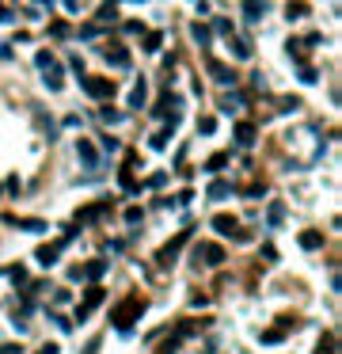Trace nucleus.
Masks as SVG:
<instances>
[{"instance_id":"4468645a","label":"nucleus","mask_w":342,"mask_h":354,"mask_svg":"<svg viewBox=\"0 0 342 354\" xmlns=\"http://www.w3.org/2000/svg\"><path fill=\"white\" fill-rule=\"evenodd\" d=\"M103 294H107L103 286H88V290H84V309H95V305H103Z\"/></svg>"},{"instance_id":"412c9836","label":"nucleus","mask_w":342,"mask_h":354,"mask_svg":"<svg viewBox=\"0 0 342 354\" xmlns=\"http://www.w3.org/2000/svg\"><path fill=\"white\" fill-rule=\"evenodd\" d=\"M34 118H38V126H42L46 137H53V122H50V114H46L42 107H34Z\"/></svg>"},{"instance_id":"9b49d317","label":"nucleus","mask_w":342,"mask_h":354,"mask_svg":"<svg viewBox=\"0 0 342 354\" xmlns=\"http://www.w3.org/2000/svg\"><path fill=\"white\" fill-rule=\"evenodd\" d=\"M0 221H4V225H19V229H27V233H42V229H46V221H27V217H0Z\"/></svg>"},{"instance_id":"a19ab883","label":"nucleus","mask_w":342,"mask_h":354,"mask_svg":"<svg viewBox=\"0 0 342 354\" xmlns=\"http://www.w3.org/2000/svg\"><path fill=\"white\" fill-rule=\"evenodd\" d=\"M95 346H99V343H88V350H84V354H95Z\"/></svg>"},{"instance_id":"aec40b11","label":"nucleus","mask_w":342,"mask_h":354,"mask_svg":"<svg viewBox=\"0 0 342 354\" xmlns=\"http://www.w3.org/2000/svg\"><path fill=\"white\" fill-rule=\"evenodd\" d=\"M114 16H118V0H107V4L99 8V19L103 23H114Z\"/></svg>"},{"instance_id":"7c9ffc66","label":"nucleus","mask_w":342,"mask_h":354,"mask_svg":"<svg viewBox=\"0 0 342 354\" xmlns=\"http://www.w3.org/2000/svg\"><path fill=\"white\" fill-rule=\"evenodd\" d=\"M213 31H217V35H224V38H228V35H232V23H228V19H213Z\"/></svg>"},{"instance_id":"20e7f679","label":"nucleus","mask_w":342,"mask_h":354,"mask_svg":"<svg viewBox=\"0 0 342 354\" xmlns=\"http://www.w3.org/2000/svg\"><path fill=\"white\" fill-rule=\"evenodd\" d=\"M194 259L202 263V267H217V263H224V248H217V244H202V248L194 251Z\"/></svg>"},{"instance_id":"6e6552de","label":"nucleus","mask_w":342,"mask_h":354,"mask_svg":"<svg viewBox=\"0 0 342 354\" xmlns=\"http://www.w3.org/2000/svg\"><path fill=\"white\" fill-rule=\"evenodd\" d=\"M175 126H179V122H167V126H163L160 133H152V137H148V149L163 153V149H167V137H171V130H175Z\"/></svg>"},{"instance_id":"f03ea898","label":"nucleus","mask_w":342,"mask_h":354,"mask_svg":"<svg viewBox=\"0 0 342 354\" xmlns=\"http://www.w3.org/2000/svg\"><path fill=\"white\" fill-rule=\"evenodd\" d=\"M141 312H145V301L118 305V309H114V328H118V331H129V328H133V320L141 316Z\"/></svg>"},{"instance_id":"ddd939ff","label":"nucleus","mask_w":342,"mask_h":354,"mask_svg":"<svg viewBox=\"0 0 342 354\" xmlns=\"http://www.w3.org/2000/svg\"><path fill=\"white\" fill-rule=\"evenodd\" d=\"M266 4L263 0H243V16H247V23H255V19H263Z\"/></svg>"},{"instance_id":"0eeeda50","label":"nucleus","mask_w":342,"mask_h":354,"mask_svg":"<svg viewBox=\"0 0 342 354\" xmlns=\"http://www.w3.org/2000/svg\"><path fill=\"white\" fill-rule=\"evenodd\" d=\"M209 73H213V80H217V84H224V88L236 84V73H232L228 65H221V61H209Z\"/></svg>"},{"instance_id":"1a4fd4ad","label":"nucleus","mask_w":342,"mask_h":354,"mask_svg":"<svg viewBox=\"0 0 342 354\" xmlns=\"http://www.w3.org/2000/svg\"><path fill=\"white\" fill-rule=\"evenodd\" d=\"M76 156L84 160L88 168H95V164H99V153H95V145H92V141H76Z\"/></svg>"},{"instance_id":"e433bc0d","label":"nucleus","mask_w":342,"mask_h":354,"mask_svg":"<svg viewBox=\"0 0 342 354\" xmlns=\"http://www.w3.org/2000/svg\"><path fill=\"white\" fill-rule=\"evenodd\" d=\"M0 354H23V346H19V343H4V346H0Z\"/></svg>"},{"instance_id":"f704fd0d","label":"nucleus","mask_w":342,"mask_h":354,"mask_svg":"<svg viewBox=\"0 0 342 354\" xmlns=\"http://www.w3.org/2000/svg\"><path fill=\"white\" fill-rule=\"evenodd\" d=\"M198 130H202V133H213L217 122H213V118H202V122H198Z\"/></svg>"},{"instance_id":"c85d7f7f","label":"nucleus","mask_w":342,"mask_h":354,"mask_svg":"<svg viewBox=\"0 0 342 354\" xmlns=\"http://www.w3.org/2000/svg\"><path fill=\"white\" fill-rule=\"evenodd\" d=\"M160 42H163V35L156 31V35H148V38H145V50H148V53H156V50H160Z\"/></svg>"},{"instance_id":"c9c22d12","label":"nucleus","mask_w":342,"mask_h":354,"mask_svg":"<svg viewBox=\"0 0 342 354\" xmlns=\"http://www.w3.org/2000/svg\"><path fill=\"white\" fill-rule=\"evenodd\" d=\"M300 80H304V84H312V80H316V69H308V65H300Z\"/></svg>"},{"instance_id":"9d476101","label":"nucleus","mask_w":342,"mask_h":354,"mask_svg":"<svg viewBox=\"0 0 342 354\" xmlns=\"http://www.w3.org/2000/svg\"><path fill=\"white\" fill-rule=\"evenodd\" d=\"M46 73V88L50 92H61L65 88V73H61V65H50V69H42Z\"/></svg>"},{"instance_id":"473e14b6","label":"nucleus","mask_w":342,"mask_h":354,"mask_svg":"<svg viewBox=\"0 0 342 354\" xmlns=\"http://www.w3.org/2000/svg\"><path fill=\"white\" fill-rule=\"evenodd\" d=\"M103 214V206H88V209H80V221H92V217H99Z\"/></svg>"},{"instance_id":"a878e982","label":"nucleus","mask_w":342,"mask_h":354,"mask_svg":"<svg viewBox=\"0 0 342 354\" xmlns=\"http://www.w3.org/2000/svg\"><path fill=\"white\" fill-rule=\"evenodd\" d=\"M228 190H232L228 183H213V187H209V198H213V202L217 198H228Z\"/></svg>"},{"instance_id":"423d86ee","label":"nucleus","mask_w":342,"mask_h":354,"mask_svg":"<svg viewBox=\"0 0 342 354\" xmlns=\"http://www.w3.org/2000/svg\"><path fill=\"white\" fill-rule=\"evenodd\" d=\"M145 99H148V84H145V77H137V84H133V92H129V111H141L145 107Z\"/></svg>"},{"instance_id":"c756f323","label":"nucleus","mask_w":342,"mask_h":354,"mask_svg":"<svg viewBox=\"0 0 342 354\" xmlns=\"http://www.w3.org/2000/svg\"><path fill=\"white\" fill-rule=\"evenodd\" d=\"M282 221H285V206L274 202V206H270V225H282Z\"/></svg>"},{"instance_id":"cd10ccee","label":"nucleus","mask_w":342,"mask_h":354,"mask_svg":"<svg viewBox=\"0 0 342 354\" xmlns=\"http://www.w3.org/2000/svg\"><path fill=\"white\" fill-rule=\"evenodd\" d=\"M228 164V156L224 153H217V156H209V164H205V172H217V168H224Z\"/></svg>"},{"instance_id":"2eb2a0df","label":"nucleus","mask_w":342,"mask_h":354,"mask_svg":"<svg viewBox=\"0 0 342 354\" xmlns=\"http://www.w3.org/2000/svg\"><path fill=\"white\" fill-rule=\"evenodd\" d=\"M251 141H255V126H247V122H239V126H236V145H243V149H247Z\"/></svg>"},{"instance_id":"ea45409f","label":"nucleus","mask_w":342,"mask_h":354,"mask_svg":"<svg viewBox=\"0 0 342 354\" xmlns=\"http://www.w3.org/2000/svg\"><path fill=\"white\" fill-rule=\"evenodd\" d=\"M42 354H57V346H53V343H46V346H42Z\"/></svg>"},{"instance_id":"a211bd4d","label":"nucleus","mask_w":342,"mask_h":354,"mask_svg":"<svg viewBox=\"0 0 342 354\" xmlns=\"http://www.w3.org/2000/svg\"><path fill=\"white\" fill-rule=\"evenodd\" d=\"M300 248H304V251L323 248V236H319V233H300Z\"/></svg>"},{"instance_id":"6ab92c4d","label":"nucleus","mask_w":342,"mask_h":354,"mask_svg":"<svg viewBox=\"0 0 342 354\" xmlns=\"http://www.w3.org/2000/svg\"><path fill=\"white\" fill-rule=\"evenodd\" d=\"M107 61H111V65H129V53L122 50V46H111V50H107Z\"/></svg>"},{"instance_id":"39448f33","label":"nucleus","mask_w":342,"mask_h":354,"mask_svg":"<svg viewBox=\"0 0 342 354\" xmlns=\"http://www.w3.org/2000/svg\"><path fill=\"white\" fill-rule=\"evenodd\" d=\"M84 92L92 95V99H111L114 84H111V80H84Z\"/></svg>"},{"instance_id":"7ed1b4c3","label":"nucleus","mask_w":342,"mask_h":354,"mask_svg":"<svg viewBox=\"0 0 342 354\" xmlns=\"http://www.w3.org/2000/svg\"><path fill=\"white\" fill-rule=\"evenodd\" d=\"M187 236H190V233H179L171 244H163V248L156 251V263H160V267H171V263H175V255L183 251V244H187Z\"/></svg>"},{"instance_id":"4be33fe9","label":"nucleus","mask_w":342,"mask_h":354,"mask_svg":"<svg viewBox=\"0 0 342 354\" xmlns=\"http://www.w3.org/2000/svg\"><path fill=\"white\" fill-rule=\"evenodd\" d=\"M34 65H38V69H50V65H57V57H53L50 50H38L34 53Z\"/></svg>"},{"instance_id":"f257e3e1","label":"nucleus","mask_w":342,"mask_h":354,"mask_svg":"<svg viewBox=\"0 0 342 354\" xmlns=\"http://www.w3.org/2000/svg\"><path fill=\"white\" fill-rule=\"evenodd\" d=\"M72 236H76V225H68L61 240H53V244H42V248L34 251V263H38V267H53V263H57V255L65 251V244H72Z\"/></svg>"},{"instance_id":"f3484780","label":"nucleus","mask_w":342,"mask_h":354,"mask_svg":"<svg viewBox=\"0 0 342 354\" xmlns=\"http://www.w3.org/2000/svg\"><path fill=\"white\" fill-rule=\"evenodd\" d=\"M228 46H232V53H236V57H251V46L243 42V38H236V31L228 35Z\"/></svg>"},{"instance_id":"dca6fc26","label":"nucleus","mask_w":342,"mask_h":354,"mask_svg":"<svg viewBox=\"0 0 342 354\" xmlns=\"http://www.w3.org/2000/svg\"><path fill=\"white\" fill-rule=\"evenodd\" d=\"M99 118L107 122V126H118V122H126V114H122L118 107H103V111H99Z\"/></svg>"},{"instance_id":"72a5a7b5","label":"nucleus","mask_w":342,"mask_h":354,"mask_svg":"<svg viewBox=\"0 0 342 354\" xmlns=\"http://www.w3.org/2000/svg\"><path fill=\"white\" fill-rule=\"evenodd\" d=\"M8 274H12V282H19V286H23V282H27V267H12V270H8Z\"/></svg>"},{"instance_id":"393cba45","label":"nucleus","mask_w":342,"mask_h":354,"mask_svg":"<svg viewBox=\"0 0 342 354\" xmlns=\"http://www.w3.org/2000/svg\"><path fill=\"white\" fill-rule=\"evenodd\" d=\"M316 354H334V335L327 331L323 339H319V346H316Z\"/></svg>"},{"instance_id":"4c0bfd02","label":"nucleus","mask_w":342,"mask_h":354,"mask_svg":"<svg viewBox=\"0 0 342 354\" xmlns=\"http://www.w3.org/2000/svg\"><path fill=\"white\" fill-rule=\"evenodd\" d=\"M126 221H129V225H137V221H141V209H137V206H133V209H126Z\"/></svg>"},{"instance_id":"bb28decb","label":"nucleus","mask_w":342,"mask_h":354,"mask_svg":"<svg viewBox=\"0 0 342 354\" xmlns=\"http://www.w3.org/2000/svg\"><path fill=\"white\" fill-rule=\"evenodd\" d=\"M285 16H289V19H304V16H308V8L297 0V4H289V8H285Z\"/></svg>"},{"instance_id":"2f4dec72","label":"nucleus","mask_w":342,"mask_h":354,"mask_svg":"<svg viewBox=\"0 0 342 354\" xmlns=\"http://www.w3.org/2000/svg\"><path fill=\"white\" fill-rule=\"evenodd\" d=\"M282 339H285V331H263V343H266V346L282 343Z\"/></svg>"},{"instance_id":"5701e85b","label":"nucleus","mask_w":342,"mask_h":354,"mask_svg":"<svg viewBox=\"0 0 342 354\" xmlns=\"http://www.w3.org/2000/svg\"><path fill=\"white\" fill-rule=\"evenodd\" d=\"M190 35H194V42H198V46H209V27L194 23V27H190Z\"/></svg>"},{"instance_id":"f8f14e48","label":"nucleus","mask_w":342,"mask_h":354,"mask_svg":"<svg viewBox=\"0 0 342 354\" xmlns=\"http://www.w3.org/2000/svg\"><path fill=\"white\" fill-rule=\"evenodd\" d=\"M213 229H217V233H224V236H232L239 225H236V217H232V214H217L213 217Z\"/></svg>"},{"instance_id":"79ce46f5","label":"nucleus","mask_w":342,"mask_h":354,"mask_svg":"<svg viewBox=\"0 0 342 354\" xmlns=\"http://www.w3.org/2000/svg\"><path fill=\"white\" fill-rule=\"evenodd\" d=\"M133 4H141V0H133Z\"/></svg>"},{"instance_id":"58836bf2","label":"nucleus","mask_w":342,"mask_h":354,"mask_svg":"<svg viewBox=\"0 0 342 354\" xmlns=\"http://www.w3.org/2000/svg\"><path fill=\"white\" fill-rule=\"evenodd\" d=\"M12 19H16V16H12L8 8H0V23H12Z\"/></svg>"},{"instance_id":"b1692460","label":"nucleus","mask_w":342,"mask_h":354,"mask_svg":"<svg viewBox=\"0 0 342 354\" xmlns=\"http://www.w3.org/2000/svg\"><path fill=\"white\" fill-rule=\"evenodd\" d=\"M84 274H88V278H103V274H107V263H99V259H95V263H88V267H84Z\"/></svg>"}]
</instances>
